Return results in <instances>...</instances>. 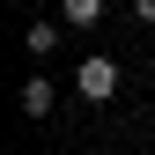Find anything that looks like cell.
I'll use <instances>...</instances> for the list:
<instances>
[{
	"mask_svg": "<svg viewBox=\"0 0 155 155\" xmlns=\"http://www.w3.org/2000/svg\"><path fill=\"white\" fill-rule=\"evenodd\" d=\"M59 22H74V30L104 22V0H59Z\"/></svg>",
	"mask_w": 155,
	"mask_h": 155,
	"instance_id": "cell-3",
	"label": "cell"
},
{
	"mask_svg": "<svg viewBox=\"0 0 155 155\" xmlns=\"http://www.w3.org/2000/svg\"><path fill=\"white\" fill-rule=\"evenodd\" d=\"M30 52L52 59V52H59V22H30Z\"/></svg>",
	"mask_w": 155,
	"mask_h": 155,
	"instance_id": "cell-4",
	"label": "cell"
},
{
	"mask_svg": "<svg viewBox=\"0 0 155 155\" xmlns=\"http://www.w3.org/2000/svg\"><path fill=\"white\" fill-rule=\"evenodd\" d=\"M74 89H81L89 104H111V96H118V59H104V52H96V59H81Z\"/></svg>",
	"mask_w": 155,
	"mask_h": 155,
	"instance_id": "cell-1",
	"label": "cell"
},
{
	"mask_svg": "<svg viewBox=\"0 0 155 155\" xmlns=\"http://www.w3.org/2000/svg\"><path fill=\"white\" fill-rule=\"evenodd\" d=\"M52 104H59V89H52L45 74H37V81H22V111H30V118H52Z\"/></svg>",
	"mask_w": 155,
	"mask_h": 155,
	"instance_id": "cell-2",
	"label": "cell"
},
{
	"mask_svg": "<svg viewBox=\"0 0 155 155\" xmlns=\"http://www.w3.org/2000/svg\"><path fill=\"white\" fill-rule=\"evenodd\" d=\"M133 15H140V22H155V0H133Z\"/></svg>",
	"mask_w": 155,
	"mask_h": 155,
	"instance_id": "cell-5",
	"label": "cell"
}]
</instances>
